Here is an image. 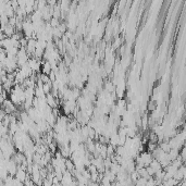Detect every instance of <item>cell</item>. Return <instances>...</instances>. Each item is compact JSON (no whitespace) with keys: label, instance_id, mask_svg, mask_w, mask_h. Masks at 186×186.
<instances>
[{"label":"cell","instance_id":"obj_1","mask_svg":"<svg viewBox=\"0 0 186 186\" xmlns=\"http://www.w3.org/2000/svg\"><path fill=\"white\" fill-rule=\"evenodd\" d=\"M27 176H28V174H27V172L25 171V170H23V169H21V168H17V173H15V175H14V179H17V181H20L21 183H24V181L27 179Z\"/></svg>","mask_w":186,"mask_h":186},{"label":"cell","instance_id":"obj_2","mask_svg":"<svg viewBox=\"0 0 186 186\" xmlns=\"http://www.w3.org/2000/svg\"><path fill=\"white\" fill-rule=\"evenodd\" d=\"M46 103H47V106H49L51 109H55L58 106L57 105V98L55 96H52L51 93L46 95Z\"/></svg>","mask_w":186,"mask_h":186},{"label":"cell","instance_id":"obj_3","mask_svg":"<svg viewBox=\"0 0 186 186\" xmlns=\"http://www.w3.org/2000/svg\"><path fill=\"white\" fill-rule=\"evenodd\" d=\"M51 65L48 61H41V73L45 75H49V73L51 72Z\"/></svg>","mask_w":186,"mask_h":186},{"label":"cell","instance_id":"obj_4","mask_svg":"<svg viewBox=\"0 0 186 186\" xmlns=\"http://www.w3.org/2000/svg\"><path fill=\"white\" fill-rule=\"evenodd\" d=\"M2 33H3V35L6 37H8V38H11L12 37V35L15 33V27L14 26H11V25H7L6 27L2 30Z\"/></svg>","mask_w":186,"mask_h":186},{"label":"cell","instance_id":"obj_5","mask_svg":"<svg viewBox=\"0 0 186 186\" xmlns=\"http://www.w3.org/2000/svg\"><path fill=\"white\" fill-rule=\"evenodd\" d=\"M149 167L151 168V169L154 170L155 172L159 171V170H163L162 168H161V165H160V162H158V161H157L156 159H152V161H151V162H150Z\"/></svg>","mask_w":186,"mask_h":186},{"label":"cell","instance_id":"obj_6","mask_svg":"<svg viewBox=\"0 0 186 186\" xmlns=\"http://www.w3.org/2000/svg\"><path fill=\"white\" fill-rule=\"evenodd\" d=\"M109 170H110V172H112V173L114 174V175H117V173L121 170V165L117 162H112V165H111V167L109 168Z\"/></svg>","mask_w":186,"mask_h":186},{"label":"cell","instance_id":"obj_7","mask_svg":"<svg viewBox=\"0 0 186 186\" xmlns=\"http://www.w3.org/2000/svg\"><path fill=\"white\" fill-rule=\"evenodd\" d=\"M65 169H66V171L71 172V173L74 171V169H75L74 163L71 161V159H65Z\"/></svg>","mask_w":186,"mask_h":186},{"label":"cell","instance_id":"obj_8","mask_svg":"<svg viewBox=\"0 0 186 186\" xmlns=\"http://www.w3.org/2000/svg\"><path fill=\"white\" fill-rule=\"evenodd\" d=\"M48 23L50 24V26H51L52 28H56V27H58V26H59L60 22H59L58 19H55V17H51V19H50V21L48 22Z\"/></svg>","mask_w":186,"mask_h":186},{"label":"cell","instance_id":"obj_9","mask_svg":"<svg viewBox=\"0 0 186 186\" xmlns=\"http://www.w3.org/2000/svg\"><path fill=\"white\" fill-rule=\"evenodd\" d=\"M106 90H107V93L109 94V93H112L114 92V85L112 83H107L106 84Z\"/></svg>","mask_w":186,"mask_h":186},{"label":"cell","instance_id":"obj_10","mask_svg":"<svg viewBox=\"0 0 186 186\" xmlns=\"http://www.w3.org/2000/svg\"><path fill=\"white\" fill-rule=\"evenodd\" d=\"M58 30L60 31L61 34L63 35L64 32L66 31V25H65V24H63V23H60V24H59V26H58Z\"/></svg>","mask_w":186,"mask_h":186},{"label":"cell","instance_id":"obj_11","mask_svg":"<svg viewBox=\"0 0 186 186\" xmlns=\"http://www.w3.org/2000/svg\"><path fill=\"white\" fill-rule=\"evenodd\" d=\"M43 186H52V181L45 179V180H43Z\"/></svg>","mask_w":186,"mask_h":186},{"label":"cell","instance_id":"obj_12","mask_svg":"<svg viewBox=\"0 0 186 186\" xmlns=\"http://www.w3.org/2000/svg\"><path fill=\"white\" fill-rule=\"evenodd\" d=\"M7 116V113L3 111V109H0V122H2L4 119V117Z\"/></svg>","mask_w":186,"mask_h":186},{"label":"cell","instance_id":"obj_13","mask_svg":"<svg viewBox=\"0 0 186 186\" xmlns=\"http://www.w3.org/2000/svg\"><path fill=\"white\" fill-rule=\"evenodd\" d=\"M120 43H121L120 38H118L116 41H114V47H116V48H119V47H120Z\"/></svg>","mask_w":186,"mask_h":186},{"label":"cell","instance_id":"obj_14","mask_svg":"<svg viewBox=\"0 0 186 186\" xmlns=\"http://www.w3.org/2000/svg\"><path fill=\"white\" fill-rule=\"evenodd\" d=\"M0 30H1V23H0Z\"/></svg>","mask_w":186,"mask_h":186}]
</instances>
